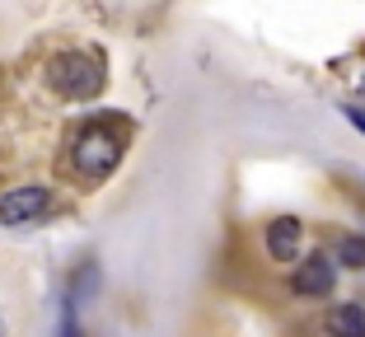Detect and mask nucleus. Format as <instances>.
Wrapping results in <instances>:
<instances>
[{"instance_id":"11","label":"nucleus","mask_w":365,"mask_h":337,"mask_svg":"<svg viewBox=\"0 0 365 337\" xmlns=\"http://www.w3.org/2000/svg\"><path fill=\"white\" fill-rule=\"evenodd\" d=\"M0 337H10V333H5V323H0Z\"/></svg>"},{"instance_id":"7","label":"nucleus","mask_w":365,"mask_h":337,"mask_svg":"<svg viewBox=\"0 0 365 337\" xmlns=\"http://www.w3.org/2000/svg\"><path fill=\"white\" fill-rule=\"evenodd\" d=\"M337 262L351 267V272H365V234H342L337 239Z\"/></svg>"},{"instance_id":"9","label":"nucleus","mask_w":365,"mask_h":337,"mask_svg":"<svg viewBox=\"0 0 365 337\" xmlns=\"http://www.w3.org/2000/svg\"><path fill=\"white\" fill-rule=\"evenodd\" d=\"M61 337H85V328L76 323V305L66 300V318H61Z\"/></svg>"},{"instance_id":"6","label":"nucleus","mask_w":365,"mask_h":337,"mask_svg":"<svg viewBox=\"0 0 365 337\" xmlns=\"http://www.w3.org/2000/svg\"><path fill=\"white\" fill-rule=\"evenodd\" d=\"M328 337H365V309L361 305H337L328 314Z\"/></svg>"},{"instance_id":"4","label":"nucleus","mask_w":365,"mask_h":337,"mask_svg":"<svg viewBox=\"0 0 365 337\" xmlns=\"http://www.w3.org/2000/svg\"><path fill=\"white\" fill-rule=\"evenodd\" d=\"M333 286H337V267L328 253H309L290 272V295H300V300H328Z\"/></svg>"},{"instance_id":"10","label":"nucleus","mask_w":365,"mask_h":337,"mask_svg":"<svg viewBox=\"0 0 365 337\" xmlns=\"http://www.w3.org/2000/svg\"><path fill=\"white\" fill-rule=\"evenodd\" d=\"M342 113H346V122H351V127H356V131L365 136V103H346Z\"/></svg>"},{"instance_id":"5","label":"nucleus","mask_w":365,"mask_h":337,"mask_svg":"<svg viewBox=\"0 0 365 337\" xmlns=\"http://www.w3.org/2000/svg\"><path fill=\"white\" fill-rule=\"evenodd\" d=\"M300 239H304V220L300 216H272L262 229L272 262H300Z\"/></svg>"},{"instance_id":"1","label":"nucleus","mask_w":365,"mask_h":337,"mask_svg":"<svg viewBox=\"0 0 365 337\" xmlns=\"http://www.w3.org/2000/svg\"><path fill=\"white\" fill-rule=\"evenodd\" d=\"M127 145H131V122L108 113V118H85L71 141H66V174L85 187H98L118 174V164L127 160Z\"/></svg>"},{"instance_id":"8","label":"nucleus","mask_w":365,"mask_h":337,"mask_svg":"<svg viewBox=\"0 0 365 337\" xmlns=\"http://www.w3.org/2000/svg\"><path fill=\"white\" fill-rule=\"evenodd\" d=\"M94 291H98V267H94V262H85L80 276L71 281V305H85V295H94Z\"/></svg>"},{"instance_id":"2","label":"nucleus","mask_w":365,"mask_h":337,"mask_svg":"<svg viewBox=\"0 0 365 337\" xmlns=\"http://www.w3.org/2000/svg\"><path fill=\"white\" fill-rule=\"evenodd\" d=\"M47 85L66 98V103H94L108 85V61L85 47H61L47 61Z\"/></svg>"},{"instance_id":"3","label":"nucleus","mask_w":365,"mask_h":337,"mask_svg":"<svg viewBox=\"0 0 365 337\" xmlns=\"http://www.w3.org/2000/svg\"><path fill=\"white\" fill-rule=\"evenodd\" d=\"M47 216H52V187L19 183V187H5V192H0V225H5V229L43 225Z\"/></svg>"}]
</instances>
